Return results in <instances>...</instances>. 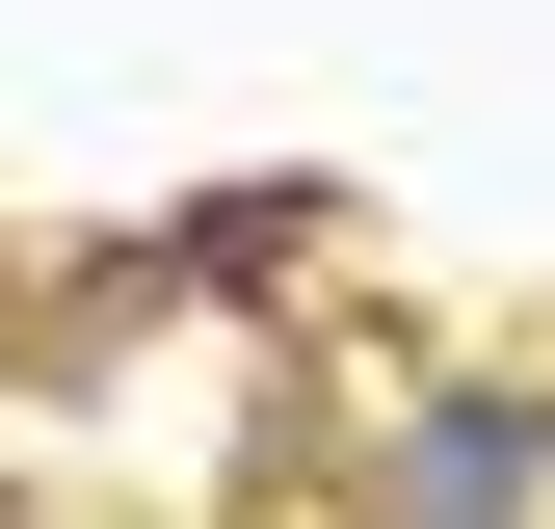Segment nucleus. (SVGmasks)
Returning <instances> with one entry per match:
<instances>
[{"mask_svg":"<svg viewBox=\"0 0 555 529\" xmlns=\"http://www.w3.org/2000/svg\"><path fill=\"white\" fill-rule=\"evenodd\" d=\"M529 503H555L529 397H424V424H397V529H529Z\"/></svg>","mask_w":555,"mask_h":529,"instance_id":"obj_1","label":"nucleus"}]
</instances>
